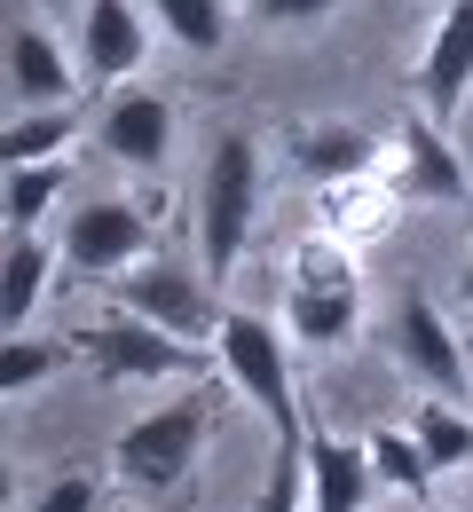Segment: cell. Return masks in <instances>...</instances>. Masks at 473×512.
Here are the masks:
<instances>
[{"instance_id": "obj_1", "label": "cell", "mask_w": 473, "mask_h": 512, "mask_svg": "<svg viewBox=\"0 0 473 512\" xmlns=\"http://www.w3.org/2000/svg\"><path fill=\"white\" fill-rule=\"evenodd\" d=\"M284 323L300 347H347L363 331V268L339 237H300L284 260Z\"/></svg>"}, {"instance_id": "obj_2", "label": "cell", "mask_w": 473, "mask_h": 512, "mask_svg": "<svg viewBox=\"0 0 473 512\" xmlns=\"http://www.w3.org/2000/svg\"><path fill=\"white\" fill-rule=\"evenodd\" d=\"M253 213H261V142L229 127L213 150H205V174H198V253H205V276H229V268L245 260Z\"/></svg>"}, {"instance_id": "obj_3", "label": "cell", "mask_w": 473, "mask_h": 512, "mask_svg": "<svg viewBox=\"0 0 473 512\" xmlns=\"http://www.w3.org/2000/svg\"><path fill=\"white\" fill-rule=\"evenodd\" d=\"M71 355L95 371V379L111 386H142V379H205L221 355L198 347V339H182V331H166V323L150 316H111V323H87L79 339H71Z\"/></svg>"}, {"instance_id": "obj_4", "label": "cell", "mask_w": 473, "mask_h": 512, "mask_svg": "<svg viewBox=\"0 0 473 512\" xmlns=\"http://www.w3.org/2000/svg\"><path fill=\"white\" fill-rule=\"evenodd\" d=\"M213 355H221V379H229V386H237V394H245V402H253V410L276 426V442H300V434H308V410H300L292 355H284L276 323H261V316H221Z\"/></svg>"}, {"instance_id": "obj_5", "label": "cell", "mask_w": 473, "mask_h": 512, "mask_svg": "<svg viewBox=\"0 0 473 512\" xmlns=\"http://www.w3.org/2000/svg\"><path fill=\"white\" fill-rule=\"evenodd\" d=\"M198 449H205V394H174L119 434V481L135 497H166V489H182Z\"/></svg>"}, {"instance_id": "obj_6", "label": "cell", "mask_w": 473, "mask_h": 512, "mask_svg": "<svg viewBox=\"0 0 473 512\" xmlns=\"http://www.w3.org/2000/svg\"><path fill=\"white\" fill-rule=\"evenodd\" d=\"M111 292H119V308H135V316L166 323V331H182V339H198L213 347L221 339V300H213V284H205L198 268H182V260H135L127 276H111Z\"/></svg>"}, {"instance_id": "obj_7", "label": "cell", "mask_w": 473, "mask_h": 512, "mask_svg": "<svg viewBox=\"0 0 473 512\" xmlns=\"http://www.w3.org/2000/svg\"><path fill=\"white\" fill-rule=\"evenodd\" d=\"M395 363H403V371L426 386V394H450V402L473 386L466 339L442 323V308H434L426 292H403V300H395Z\"/></svg>"}, {"instance_id": "obj_8", "label": "cell", "mask_w": 473, "mask_h": 512, "mask_svg": "<svg viewBox=\"0 0 473 512\" xmlns=\"http://www.w3.org/2000/svg\"><path fill=\"white\" fill-rule=\"evenodd\" d=\"M150 253V213H142L135 197H95V205H79L64 221V260L79 276H127L135 260Z\"/></svg>"}, {"instance_id": "obj_9", "label": "cell", "mask_w": 473, "mask_h": 512, "mask_svg": "<svg viewBox=\"0 0 473 512\" xmlns=\"http://www.w3.org/2000/svg\"><path fill=\"white\" fill-rule=\"evenodd\" d=\"M284 166L308 174L316 190L324 182H363V174L387 166V142L371 127H355V119H300V127L284 134Z\"/></svg>"}, {"instance_id": "obj_10", "label": "cell", "mask_w": 473, "mask_h": 512, "mask_svg": "<svg viewBox=\"0 0 473 512\" xmlns=\"http://www.w3.org/2000/svg\"><path fill=\"white\" fill-rule=\"evenodd\" d=\"M387 182L403 190V205L410 197H418V205H458V197H466V158L450 150L442 119L395 127V142H387Z\"/></svg>"}, {"instance_id": "obj_11", "label": "cell", "mask_w": 473, "mask_h": 512, "mask_svg": "<svg viewBox=\"0 0 473 512\" xmlns=\"http://www.w3.org/2000/svg\"><path fill=\"white\" fill-rule=\"evenodd\" d=\"M142 56H150V16L135 0H87L79 8V71H87V87L135 79Z\"/></svg>"}, {"instance_id": "obj_12", "label": "cell", "mask_w": 473, "mask_h": 512, "mask_svg": "<svg viewBox=\"0 0 473 512\" xmlns=\"http://www.w3.org/2000/svg\"><path fill=\"white\" fill-rule=\"evenodd\" d=\"M418 95H426V119H442V127L473 95V0H442V24L418 56Z\"/></svg>"}, {"instance_id": "obj_13", "label": "cell", "mask_w": 473, "mask_h": 512, "mask_svg": "<svg viewBox=\"0 0 473 512\" xmlns=\"http://www.w3.org/2000/svg\"><path fill=\"white\" fill-rule=\"evenodd\" d=\"M379 465H371V442H339L324 426H308V512H363L379 497Z\"/></svg>"}, {"instance_id": "obj_14", "label": "cell", "mask_w": 473, "mask_h": 512, "mask_svg": "<svg viewBox=\"0 0 473 512\" xmlns=\"http://www.w3.org/2000/svg\"><path fill=\"white\" fill-rule=\"evenodd\" d=\"M95 142L119 166H166V150H174V103L150 95V87H119L103 103V119H95Z\"/></svg>"}, {"instance_id": "obj_15", "label": "cell", "mask_w": 473, "mask_h": 512, "mask_svg": "<svg viewBox=\"0 0 473 512\" xmlns=\"http://www.w3.org/2000/svg\"><path fill=\"white\" fill-rule=\"evenodd\" d=\"M79 79H87V71L64 64L56 32H40V24H8V95H16V111H56V103H71Z\"/></svg>"}, {"instance_id": "obj_16", "label": "cell", "mask_w": 473, "mask_h": 512, "mask_svg": "<svg viewBox=\"0 0 473 512\" xmlns=\"http://www.w3.org/2000/svg\"><path fill=\"white\" fill-rule=\"evenodd\" d=\"M395 205H403V190L395 182H324L316 190V229L324 237H339V245H379L387 229H395Z\"/></svg>"}, {"instance_id": "obj_17", "label": "cell", "mask_w": 473, "mask_h": 512, "mask_svg": "<svg viewBox=\"0 0 473 512\" xmlns=\"http://www.w3.org/2000/svg\"><path fill=\"white\" fill-rule=\"evenodd\" d=\"M48 268H56V253H48L32 229H16V237H8V253H0V323H8V331H24V323H32L40 292H48Z\"/></svg>"}, {"instance_id": "obj_18", "label": "cell", "mask_w": 473, "mask_h": 512, "mask_svg": "<svg viewBox=\"0 0 473 512\" xmlns=\"http://www.w3.org/2000/svg\"><path fill=\"white\" fill-rule=\"evenodd\" d=\"M410 434H418V449H426V465H434V473L473 465V418L450 402V394H426V402L410 410Z\"/></svg>"}, {"instance_id": "obj_19", "label": "cell", "mask_w": 473, "mask_h": 512, "mask_svg": "<svg viewBox=\"0 0 473 512\" xmlns=\"http://www.w3.org/2000/svg\"><path fill=\"white\" fill-rule=\"evenodd\" d=\"M79 134V111L56 103V111H16L8 134H0V158L8 166H32V158H64V142Z\"/></svg>"}, {"instance_id": "obj_20", "label": "cell", "mask_w": 473, "mask_h": 512, "mask_svg": "<svg viewBox=\"0 0 473 512\" xmlns=\"http://www.w3.org/2000/svg\"><path fill=\"white\" fill-rule=\"evenodd\" d=\"M64 158H32V166H8V197H0V205H8V229H40V221H48V205H56V197H64Z\"/></svg>"}, {"instance_id": "obj_21", "label": "cell", "mask_w": 473, "mask_h": 512, "mask_svg": "<svg viewBox=\"0 0 473 512\" xmlns=\"http://www.w3.org/2000/svg\"><path fill=\"white\" fill-rule=\"evenodd\" d=\"M363 442H371V465H379V481H387V489H410V497L426 505V489H434V465H426L418 434H403V426H379V434H363Z\"/></svg>"}, {"instance_id": "obj_22", "label": "cell", "mask_w": 473, "mask_h": 512, "mask_svg": "<svg viewBox=\"0 0 473 512\" xmlns=\"http://www.w3.org/2000/svg\"><path fill=\"white\" fill-rule=\"evenodd\" d=\"M150 8H158V24H166L190 56H213L221 32H229V8H221V0H150Z\"/></svg>"}, {"instance_id": "obj_23", "label": "cell", "mask_w": 473, "mask_h": 512, "mask_svg": "<svg viewBox=\"0 0 473 512\" xmlns=\"http://www.w3.org/2000/svg\"><path fill=\"white\" fill-rule=\"evenodd\" d=\"M253 512H308V434L300 442H276V465L261 481V505Z\"/></svg>"}, {"instance_id": "obj_24", "label": "cell", "mask_w": 473, "mask_h": 512, "mask_svg": "<svg viewBox=\"0 0 473 512\" xmlns=\"http://www.w3.org/2000/svg\"><path fill=\"white\" fill-rule=\"evenodd\" d=\"M56 363H64V347L8 331V347H0V394H24V386H40L48 371H56Z\"/></svg>"}, {"instance_id": "obj_25", "label": "cell", "mask_w": 473, "mask_h": 512, "mask_svg": "<svg viewBox=\"0 0 473 512\" xmlns=\"http://www.w3.org/2000/svg\"><path fill=\"white\" fill-rule=\"evenodd\" d=\"M95 505H103V481H95V473H64V481L40 489L32 512H95Z\"/></svg>"}, {"instance_id": "obj_26", "label": "cell", "mask_w": 473, "mask_h": 512, "mask_svg": "<svg viewBox=\"0 0 473 512\" xmlns=\"http://www.w3.org/2000/svg\"><path fill=\"white\" fill-rule=\"evenodd\" d=\"M347 0H253V16L261 24H316V16H332Z\"/></svg>"}, {"instance_id": "obj_27", "label": "cell", "mask_w": 473, "mask_h": 512, "mask_svg": "<svg viewBox=\"0 0 473 512\" xmlns=\"http://www.w3.org/2000/svg\"><path fill=\"white\" fill-rule=\"evenodd\" d=\"M466 300H473V260H466Z\"/></svg>"}, {"instance_id": "obj_28", "label": "cell", "mask_w": 473, "mask_h": 512, "mask_svg": "<svg viewBox=\"0 0 473 512\" xmlns=\"http://www.w3.org/2000/svg\"><path fill=\"white\" fill-rule=\"evenodd\" d=\"M426 512H450V505H426Z\"/></svg>"}, {"instance_id": "obj_29", "label": "cell", "mask_w": 473, "mask_h": 512, "mask_svg": "<svg viewBox=\"0 0 473 512\" xmlns=\"http://www.w3.org/2000/svg\"><path fill=\"white\" fill-rule=\"evenodd\" d=\"M56 8H71V0H56Z\"/></svg>"}, {"instance_id": "obj_30", "label": "cell", "mask_w": 473, "mask_h": 512, "mask_svg": "<svg viewBox=\"0 0 473 512\" xmlns=\"http://www.w3.org/2000/svg\"><path fill=\"white\" fill-rule=\"evenodd\" d=\"M466 355H473V347H466Z\"/></svg>"}]
</instances>
